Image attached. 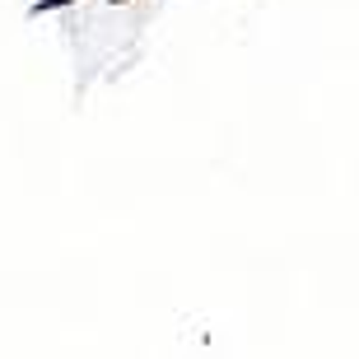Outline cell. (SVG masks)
<instances>
[{
	"label": "cell",
	"mask_w": 359,
	"mask_h": 359,
	"mask_svg": "<svg viewBox=\"0 0 359 359\" xmlns=\"http://www.w3.org/2000/svg\"><path fill=\"white\" fill-rule=\"evenodd\" d=\"M112 5H126V0H112Z\"/></svg>",
	"instance_id": "2"
},
{
	"label": "cell",
	"mask_w": 359,
	"mask_h": 359,
	"mask_svg": "<svg viewBox=\"0 0 359 359\" xmlns=\"http://www.w3.org/2000/svg\"><path fill=\"white\" fill-rule=\"evenodd\" d=\"M70 5H75V0H33V5H28V14H33V19H42V14H52V10H70Z\"/></svg>",
	"instance_id": "1"
}]
</instances>
